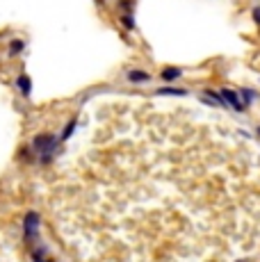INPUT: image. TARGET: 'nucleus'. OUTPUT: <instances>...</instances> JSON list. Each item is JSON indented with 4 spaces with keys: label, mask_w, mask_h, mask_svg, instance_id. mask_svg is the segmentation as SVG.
I'll return each mask as SVG.
<instances>
[{
    "label": "nucleus",
    "mask_w": 260,
    "mask_h": 262,
    "mask_svg": "<svg viewBox=\"0 0 260 262\" xmlns=\"http://www.w3.org/2000/svg\"><path fill=\"white\" fill-rule=\"evenodd\" d=\"M256 137H260V125H256Z\"/></svg>",
    "instance_id": "nucleus-18"
},
{
    "label": "nucleus",
    "mask_w": 260,
    "mask_h": 262,
    "mask_svg": "<svg viewBox=\"0 0 260 262\" xmlns=\"http://www.w3.org/2000/svg\"><path fill=\"white\" fill-rule=\"evenodd\" d=\"M237 94H240V98H242L244 103L249 105V107H251V105H253V103H256V100L260 98V94H258L253 87H240V89H237Z\"/></svg>",
    "instance_id": "nucleus-12"
},
{
    "label": "nucleus",
    "mask_w": 260,
    "mask_h": 262,
    "mask_svg": "<svg viewBox=\"0 0 260 262\" xmlns=\"http://www.w3.org/2000/svg\"><path fill=\"white\" fill-rule=\"evenodd\" d=\"M126 80L130 84H148V82H153V75L148 71H144V69H130L126 73Z\"/></svg>",
    "instance_id": "nucleus-6"
},
{
    "label": "nucleus",
    "mask_w": 260,
    "mask_h": 262,
    "mask_svg": "<svg viewBox=\"0 0 260 262\" xmlns=\"http://www.w3.org/2000/svg\"><path fill=\"white\" fill-rule=\"evenodd\" d=\"M21 230H23V242L26 244H37L39 237H41V214L37 210H28L23 214V221H21Z\"/></svg>",
    "instance_id": "nucleus-2"
},
{
    "label": "nucleus",
    "mask_w": 260,
    "mask_h": 262,
    "mask_svg": "<svg viewBox=\"0 0 260 262\" xmlns=\"http://www.w3.org/2000/svg\"><path fill=\"white\" fill-rule=\"evenodd\" d=\"M242 262H244V260H242Z\"/></svg>",
    "instance_id": "nucleus-19"
},
{
    "label": "nucleus",
    "mask_w": 260,
    "mask_h": 262,
    "mask_svg": "<svg viewBox=\"0 0 260 262\" xmlns=\"http://www.w3.org/2000/svg\"><path fill=\"white\" fill-rule=\"evenodd\" d=\"M156 96H174V98H185V96H189V89L185 87H158Z\"/></svg>",
    "instance_id": "nucleus-9"
},
{
    "label": "nucleus",
    "mask_w": 260,
    "mask_h": 262,
    "mask_svg": "<svg viewBox=\"0 0 260 262\" xmlns=\"http://www.w3.org/2000/svg\"><path fill=\"white\" fill-rule=\"evenodd\" d=\"M32 262H55L53 258H48V255H46V258H32Z\"/></svg>",
    "instance_id": "nucleus-16"
},
{
    "label": "nucleus",
    "mask_w": 260,
    "mask_h": 262,
    "mask_svg": "<svg viewBox=\"0 0 260 262\" xmlns=\"http://www.w3.org/2000/svg\"><path fill=\"white\" fill-rule=\"evenodd\" d=\"M94 3H96L98 7H101V9H105V7H107V0H94Z\"/></svg>",
    "instance_id": "nucleus-17"
},
{
    "label": "nucleus",
    "mask_w": 260,
    "mask_h": 262,
    "mask_svg": "<svg viewBox=\"0 0 260 262\" xmlns=\"http://www.w3.org/2000/svg\"><path fill=\"white\" fill-rule=\"evenodd\" d=\"M62 144L59 137L55 133H37L30 139V148L37 155V164L39 167H51L57 158V146Z\"/></svg>",
    "instance_id": "nucleus-1"
},
{
    "label": "nucleus",
    "mask_w": 260,
    "mask_h": 262,
    "mask_svg": "<svg viewBox=\"0 0 260 262\" xmlns=\"http://www.w3.org/2000/svg\"><path fill=\"white\" fill-rule=\"evenodd\" d=\"M185 75V69L183 67H164L162 71H160V80L162 82H176V80H181Z\"/></svg>",
    "instance_id": "nucleus-7"
},
{
    "label": "nucleus",
    "mask_w": 260,
    "mask_h": 262,
    "mask_svg": "<svg viewBox=\"0 0 260 262\" xmlns=\"http://www.w3.org/2000/svg\"><path fill=\"white\" fill-rule=\"evenodd\" d=\"M117 14H126V12H135V0H117L114 5Z\"/></svg>",
    "instance_id": "nucleus-14"
},
{
    "label": "nucleus",
    "mask_w": 260,
    "mask_h": 262,
    "mask_svg": "<svg viewBox=\"0 0 260 262\" xmlns=\"http://www.w3.org/2000/svg\"><path fill=\"white\" fill-rule=\"evenodd\" d=\"M23 53H26V41H23L21 37H14L12 41L7 43V57L9 59H16V57H21Z\"/></svg>",
    "instance_id": "nucleus-8"
},
{
    "label": "nucleus",
    "mask_w": 260,
    "mask_h": 262,
    "mask_svg": "<svg viewBox=\"0 0 260 262\" xmlns=\"http://www.w3.org/2000/svg\"><path fill=\"white\" fill-rule=\"evenodd\" d=\"M201 103L203 105H210V107H222V110H228L226 100L219 89H203L201 92Z\"/></svg>",
    "instance_id": "nucleus-4"
},
{
    "label": "nucleus",
    "mask_w": 260,
    "mask_h": 262,
    "mask_svg": "<svg viewBox=\"0 0 260 262\" xmlns=\"http://www.w3.org/2000/svg\"><path fill=\"white\" fill-rule=\"evenodd\" d=\"M16 158H18V162H21V164H34V162H37V155H34V150L30 148V144L23 146V148L18 150Z\"/></svg>",
    "instance_id": "nucleus-13"
},
{
    "label": "nucleus",
    "mask_w": 260,
    "mask_h": 262,
    "mask_svg": "<svg viewBox=\"0 0 260 262\" xmlns=\"http://www.w3.org/2000/svg\"><path fill=\"white\" fill-rule=\"evenodd\" d=\"M76 128H78V117H71V119L67 121V125H64V128H62V133L57 135V137H59V142H62V144H67L69 139L73 137V133H76Z\"/></svg>",
    "instance_id": "nucleus-11"
},
{
    "label": "nucleus",
    "mask_w": 260,
    "mask_h": 262,
    "mask_svg": "<svg viewBox=\"0 0 260 262\" xmlns=\"http://www.w3.org/2000/svg\"><path fill=\"white\" fill-rule=\"evenodd\" d=\"M251 18H253V23L260 28V5H256V7L251 9Z\"/></svg>",
    "instance_id": "nucleus-15"
},
{
    "label": "nucleus",
    "mask_w": 260,
    "mask_h": 262,
    "mask_svg": "<svg viewBox=\"0 0 260 262\" xmlns=\"http://www.w3.org/2000/svg\"><path fill=\"white\" fill-rule=\"evenodd\" d=\"M117 21H119V25L123 28V32H137V23H135V14H133V12L119 14Z\"/></svg>",
    "instance_id": "nucleus-10"
},
{
    "label": "nucleus",
    "mask_w": 260,
    "mask_h": 262,
    "mask_svg": "<svg viewBox=\"0 0 260 262\" xmlns=\"http://www.w3.org/2000/svg\"><path fill=\"white\" fill-rule=\"evenodd\" d=\"M32 78H30L28 73H18L16 78H14V89H16V94L21 96V98H30L32 96Z\"/></svg>",
    "instance_id": "nucleus-5"
},
{
    "label": "nucleus",
    "mask_w": 260,
    "mask_h": 262,
    "mask_svg": "<svg viewBox=\"0 0 260 262\" xmlns=\"http://www.w3.org/2000/svg\"><path fill=\"white\" fill-rule=\"evenodd\" d=\"M224 96V100H226V105H228V110H233V112H240V114H244L249 110V105L244 103L242 98H240V94L235 92V89H228V87H222L219 89Z\"/></svg>",
    "instance_id": "nucleus-3"
}]
</instances>
